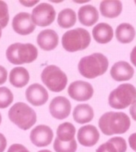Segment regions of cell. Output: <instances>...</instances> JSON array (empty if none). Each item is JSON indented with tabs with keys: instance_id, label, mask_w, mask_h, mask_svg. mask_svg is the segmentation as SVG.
Wrapping results in <instances>:
<instances>
[{
	"instance_id": "1",
	"label": "cell",
	"mask_w": 136,
	"mask_h": 152,
	"mask_svg": "<svg viewBox=\"0 0 136 152\" xmlns=\"http://www.w3.org/2000/svg\"><path fill=\"white\" fill-rule=\"evenodd\" d=\"M98 124L105 135L122 134L130 129L131 120L124 112L109 111L101 116Z\"/></svg>"
},
{
	"instance_id": "2",
	"label": "cell",
	"mask_w": 136,
	"mask_h": 152,
	"mask_svg": "<svg viewBox=\"0 0 136 152\" xmlns=\"http://www.w3.org/2000/svg\"><path fill=\"white\" fill-rule=\"evenodd\" d=\"M108 59L101 53H94L83 57L78 63V72L83 77L94 79L106 72L108 69Z\"/></svg>"
},
{
	"instance_id": "3",
	"label": "cell",
	"mask_w": 136,
	"mask_h": 152,
	"mask_svg": "<svg viewBox=\"0 0 136 152\" xmlns=\"http://www.w3.org/2000/svg\"><path fill=\"white\" fill-rule=\"evenodd\" d=\"M38 50L33 44L14 43L7 48L6 57L11 64L31 63L37 58Z\"/></svg>"
},
{
	"instance_id": "4",
	"label": "cell",
	"mask_w": 136,
	"mask_h": 152,
	"mask_svg": "<svg viewBox=\"0 0 136 152\" xmlns=\"http://www.w3.org/2000/svg\"><path fill=\"white\" fill-rule=\"evenodd\" d=\"M9 118L21 130H28L36 123V113L24 102L15 103L9 110Z\"/></svg>"
},
{
	"instance_id": "5",
	"label": "cell",
	"mask_w": 136,
	"mask_h": 152,
	"mask_svg": "<svg viewBox=\"0 0 136 152\" xmlns=\"http://www.w3.org/2000/svg\"><path fill=\"white\" fill-rule=\"evenodd\" d=\"M90 40L92 37L87 30L75 28L64 34L62 45L66 51L73 53L86 49L90 44Z\"/></svg>"
},
{
	"instance_id": "6",
	"label": "cell",
	"mask_w": 136,
	"mask_h": 152,
	"mask_svg": "<svg viewBox=\"0 0 136 152\" xmlns=\"http://www.w3.org/2000/svg\"><path fill=\"white\" fill-rule=\"evenodd\" d=\"M136 101V88L131 83H121L109 95L108 103L113 109L123 110Z\"/></svg>"
},
{
	"instance_id": "7",
	"label": "cell",
	"mask_w": 136,
	"mask_h": 152,
	"mask_svg": "<svg viewBox=\"0 0 136 152\" xmlns=\"http://www.w3.org/2000/svg\"><path fill=\"white\" fill-rule=\"evenodd\" d=\"M41 80L52 92H62L67 85L66 74L55 65H49L42 71Z\"/></svg>"
},
{
	"instance_id": "8",
	"label": "cell",
	"mask_w": 136,
	"mask_h": 152,
	"mask_svg": "<svg viewBox=\"0 0 136 152\" xmlns=\"http://www.w3.org/2000/svg\"><path fill=\"white\" fill-rule=\"evenodd\" d=\"M56 11L54 7L48 3H40L32 11L31 18L35 25L46 27L55 20Z\"/></svg>"
},
{
	"instance_id": "9",
	"label": "cell",
	"mask_w": 136,
	"mask_h": 152,
	"mask_svg": "<svg viewBox=\"0 0 136 152\" xmlns=\"http://www.w3.org/2000/svg\"><path fill=\"white\" fill-rule=\"evenodd\" d=\"M68 95L77 101H87L93 96V87L88 82L75 81L68 87Z\"/></svg>"
},
{
	"instance_id": "10",
	"label": "cell",
	"mask_w": 136,
	"mask_h": 152,
	"mask_svg": "<svg viewBox=\"0 0 136 152\" xmlns=\"http://www.w3.org/2000/svg\"><path fill=\"white\" fill-rule=\"evenodd\" d=\"M52 139H53V131L48 125H37L30 133V140L35 146L39 148L49 146Z\"/></svg>"
},
{
	"instance_id": "11",
	"label": "cell",
	"mask_w": 136,
	"mask_h": 152,
	"mask_svg": "<svg viewBox=\"0 0 136 152\" xmlns=\"http://www.w3.org/2000/svg\"><path fill=\"white\" fill-rule=\"evenodd\" d=\"M12 29L18 34L28 35L35 31V25L29 13L20 12L17 15H15V17L12 20Z\"/></svg>"
},
{
	"instance_id": "12",
	"label": "cell",
	"mask_w": 136,
	"mask_h": 152,
	"mask_svg": "<svg viewBox=\"0 0 136 152\" xmlns=\"http://www.w3.org/2000/svg\"><path fill=\"white\" fill-rule=\"evenodd\" d=\"M50 112L53 118L64 120L70 115L71 103L64 96H56L50 104Z\"/></svg>"
},
{
	"instance_id": "13",
	"label": "cell",
	"mask_w": 136,
	"mask_h": 152,
	"mask_svg": "<svg viewBox=\"0 0 136 152\" xmlns=\"http://www.w3.org/2000/svg\"><path fill=\"white\" fill-rule=\"evenodd\" d=\"M26 99L30 104L35 107H39L46 104L49 99L47 89L39 83H33L25 91Z\"/></svg>"
},
{
	"instance_id": "14",
	"label": "cell",
	"mask_w": 136,
	"mask_h": 152,
	"mask_svg": "<svg viewBox=\"0 0 136 152\" xmlns=\"http://www.w3.org/2000/svg\"><path fill=\"white\" fill-rule=\"evenodd\" d=\"M100 139L98 129L93 125H85L79 128L78 132V141L84 147H92Z\"/></svg>"
},
{
	"instance_id": "15",
	"label": "cell",
	"mask_w": 136,
	"mask_h": 152,
	"mask_svg": "<svg viewBox=\"0 0 136 152\" xmlns=\"http://www.w3.org/2000/svg\"><path fill=\"white\" fill-rule=\"evenodd\" d=\"M134 70L127 61H118L112 66L110 70L111 77L117 82L129 81L132 78Z\"/></svg>"
},
{
	"instance_id": "16",
	"label": "cell",
	"mask_w": 136,
	"mask_h": 152,
	"mask_svg": "<svg viewBox=\"0 0 136 152\" xmlns=\"http://www.w3.org/2000/svg\"><path fill=\"white\" fill-rule=\"evenodd\" d=\"M38 47L45 51H50L57 48L59 44L58 34L51 29H47L41 31L36 38Z\"/></svg>"
},
{
	"instance_id": "17",
	"label": "cell",
	"mask_w": 136,
	"mask_h": 152,
	"mask_svg": "<svg viewBox=\"0 0 136 152\" xmlns=\"http://www.w3.org/2000/svg\"><path fill=\"white\" fill-rule=\"evenodd\" d=\"M78 20L84 26H92L99 20V11L94 6L86 5L81 7L78 13Z\"/></svg>"
},
{
	"instance_id": "18",
	"label": "cell",
	"mask_w": 136,
	"mask_h": 152,
	"mask_svg": "<svg viewBox=\"0 0 136 152\" xmlns=\"http://www.w3.org/2000/svg\"><path fill=\"white\" fill-rule=\"evenodd\" d=\"M93 39L99 44H107L109 43L114 36L113 28L105 22H101L96 24L92 29Z\"/></svg>"
},
{
	"instance_id": "19",
	"label": "cell",
	"mask_w": 136,
	"mask_h": 152,
	"mask_svg": "<svg viewBox=\"0 0 136 152\" xmlns=\"http://www.w3.org/2000/svg\"><path fill=\"white\" fill-rule=\"evenodd\" d=\"M122 2L109 0V1H103L100 4V12L104 18L114 19L118 17L122 12Z\"/></svg>"
},
{
	"instance_id": "20",
	"label": "cell",
	"mask_w": 136,
	"mask_h": 152,
	"mask_svg": "<svg viewBox=\"0 0 136 152\" xmlns=\"http://www.w3.org/2000/svg\"><path fill=\"white\" fill-rule=\"evenodd\" d=\"M94 117L93 109L89 104H79L74 109L73 118L75 123L84 124L92 121Z\"/></svg>"
},
{
	"instance_id": "21",
	"label": "cell",
	"mask_w": 136,
	"mask_h": 152,
	"mask_svg": "<svg viewBox=\"0 0 136 152\" xmlns=\"http://www.w3.org/2000/svg\"><path fill=\"white\" fill-rule=\"evenodd\" d=\"M30 75L28 71L24 67H15L10 71V83L17 88L25 86L29 83Z\"/></svg>"
},
{
	"instance_id": "22",
	"label": "cell",
	"mask_w": 136,
	"mask_h": 152,
	"mask_svg": "<svg viewBox=\"0 0 136 152\" xmlns=\"http://www.w3.org/2000/svg\"><path fill=\"white\" fill-rule=\"evenodd\" d=\"M127 143L126 140L119 136L110 138L96 149V152H126Z\"/></svg>"
},
{
	"instance_id": "23",
	"label": "cell",
	"mask_w": 136,
	"mask_h": 152,
	"mask_svg": "<svg viewBox=\"0 0 136 152\" xmlns=\"http://www.w3.org/2000/svg\"><path fill=\"white\" fill-rule=\"evenodd\" d=\"M136 34L134 27L130 23H121L116 29V38L122 44H129L132 42Z\"/></svg>"
},
{
	"instance_id": "24",
	"label": "cell",
	"mask_w": 136,
	"mask_h": 152,
	"mask_svg": "<svg viewBox=\"0 0 136 152\" xmlns=\"http://www.w3.org/2000/svg\"><path fill=\"white\" fill-rule=\"evenodd\" d=\"M58 24L64 29L73 27L77 22V14L71 9H64L58 15Z\"/></svg>"
},
{
	"instance_id": "25",
	"label": "cell",
	"mask_w": 136,
	"mask_h": 152,
	"mask_svg": "<svg viewBox=\"0 0 136 152\" xmlns=\"http://www.w3.org/2000/svg\"><path fill=\"white\" fill-rule=\"evenodd\" d=\"M75 127L71 123H63L57 128V137L59 140L68 142L75 139Z\"/></svg>"
},
{
	"instance_id": "26",
	"label": "cell",
	"mask_w": 136,
	"mask_h": 152,
	"mask_svg": "<svg viewBox=\"0 0 136 152\" xmlns=\"http://www.w3.org/2000/svg\"><path fill=\"white\" fill-rule=\"evenodd\" d=\"M53 148L56 152H75L78 148V143L75 139L64 142L55 138V141L53 143Z\"/></svg>"
},
{
	"instance_id": "27",
	"label": "cell",
	"mask_w": 136,
	"mask_h": 152,
	"mask_svg": "<svg viewBox=\"0 0 136 152\" xmlns=\"http://www.w3.org/2000/svg\"><path fill=\"white\" fill-rule=\"evenodd\" d=\"M13 102V94L5 86L0 87V109H6Z\"/></svg>"
},
{
	"instance_id": "28",
	"label": "cell",
	"mask_w": 136,
	"mask_h": 152,
	"mask_svg": "<svg viewBox=\"0 0 136 152\" xmlns=\"http://www.w3.org/2000/svg\"><path fill=\"white\" fill-rule=\"evenodd\" d=\"M10 20L9 7L4 1H0V27L2 29L7 27Z\"/></svg>"
},
{
	"instance_id": "29",
	"label": "cell",
	"mask_w": 136,
	"mask_h": 152,
	"mask_svg": "<svg viewBox=\"0 0 136 152\" xmlns=\"http://www.w3.org/2000/svg\"><path fill=\"white\" fill-rule=\"evenodd\" d=\"M7 152H30V151L24 145H21V144H13V145H11L9 148Z\"/></svg>"
},
{
	"instance_id": "30",
	"label": "cell",
	"mask_w": 136,
	"mask_h": 152,
	"mask_svg": "<svg viewBox=\"0 0 136 152\" xmlns=\"http://www.w3.org/2000/svg\"><path fill=\"white\" fill-rule=\"evenodd\" d=\"M7 78V72L3 66L0 65V85L5 83Z\"/></svg>"
},
{
	"instance_id": "31",
	"label": "cell",
	"mask_w": 136,
	"mask_h": 152,
	"mask_svg": "<svg viewBox=\"0 0 136 152\" xmlns=\"http://www.w3.org/2000/svg\"><path fill=\"white\" fill-rule=\"evenodd\" d=\"M129 144H130V147L132 148V149L136 152V133H133L130 135Z\"/></svg>"
},
{
	"instance_id": "32",
	"label": "cell",
	"mask_w": 136,
	"mask_h": 152,
	"mask_svg": "<svg viewBox=\"0 0 136 152\" xmlns=\"http://www.w3.org/2000/svg\"><path fill=\"white\" fill-rule=\"evenodd\" d=\"M7 139L3 134L0 133V152H4L7 148Z\"/></svg>"
},
{
	"instance_id": "33",
	"label": "cell",
	"mask_w": 136,
	"mask_h": 152,
	"mask_svg": "<svg viewBox=\"0 0 136 152\" xmlns=\"http://www.w3.org/2000/svg\"><path fill=\"white\" fill-rule=\"evenodd\" d=\"M130 114H131L132 118L134 121H136V101L131 106V108H130Z\"/></svg>"
},
{
	"instance_id": "34",
	"label": "cell",
	"mask_w": 136,
	"mask_h": 152,
	"mask_svg": "<svg viewBox=\"0 0 136 152\" xmlns=\"http://www.w3.org/2000/svg\"><path fill=\"white\" fill-rule=\"evenodd\" d=\"M131 61L136 67V45L131 52Z\"/></svg>"
},
{
	"instance_id": "35",
	"label": "cell",
	"mask_w": 136,
	"mask_h": 152,
	"mask_svg": "<svg viewBox=\"0 0 136 152\" xmlns=\"http://www.w3.org/2000/svg\"><path fill=\"white\" fill-rule=\"evenodd\" d=\"M38 1H20V3L21 5H24L25 7H32V6H35L37 4Z\"/></svg>"
},
{
	"instance_id": "36",
	"label": "cell",
	"mask_w": 136,
	"mask_h": 152,
	"mask_svg": "<svg viewBox=\"0 0 136 152\" xmlns=\"http://www.w3.org/2000/svg\"><path fill=\"white\" fill-rule=\"evenodd\" d=\"M38 152H52L50 150H48V149H43V150H39Z\"/></svg>"
},
{
	"instance_id": "37",
	"label": "cell",
	"mask_w": 136,
	"mask_h": 152,
	"mask_svg": "<svg viewBox=\"0 0 136 152\" xmlns=\"http://www.w3.org/2000/svg\"><path fill=\"white\" fill-rule=\"evenodd\" d=\"M75 3H84V2L86 3V2H88V1H75Z\"/></svg>"
},
{
	"instance_id": "38",
	"label": "cell",
	"mask_w": 136,
	"mask_h": 152,
	"mask_svg": "<svg viewBox=\"0 0 136 152\" xmlns=\"http://www.w3.org/2000/svg\"><path fill=\"white\" fill-rule=\"evenodd\" d=\"M1 35H2V28L0 27V38H1Z\"/></svg>"
},
{
	"instance_id": "39",
	"label": "cell",
	"mask_w": 136,
	"mask_h": 152,
	"mask_svg": "<svg viewBox=\"0 0 136 152\" xmlns=\"http://www.w3.org/2000/svg\"><path fill=\"white\" fill-rule=\"evenodd\" d=\"M1 121H2V116H1V113H0V124H1Z\"/></svg>"
},
{
	"instance_id": "40",
	"label": "cell",
	"mask_w": 136,
	"mask_h": 152,
	"mask_svg": "<svg viewBox=\"0 0 136 152\" xmlns=\"http://www.w3.org/2000/svg\"><path fill=\"white\" fill-rule=\"evenodd\" d=\"M134 2H135V5H136V1H134Z\"/></svg>"
}]
</instances>
